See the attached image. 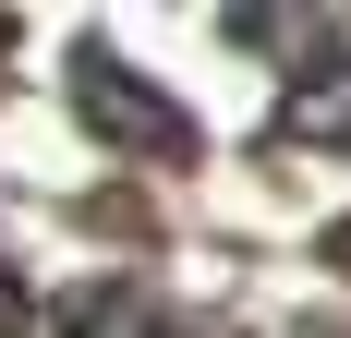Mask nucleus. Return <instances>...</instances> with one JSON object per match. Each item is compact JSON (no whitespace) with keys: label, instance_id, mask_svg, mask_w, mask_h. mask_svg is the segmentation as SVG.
Segmentation results:
<instances>
[{"label":"nucleus","instance_id":"nucleus-1","mask_svg":"<svg viewBox=\"0 0 351 338\" xmlns=\"http://www.w3.org/2000/svg\"><path fill=\"white\" fill-rule=\"evenodd\" d=\"M73 97H85V121H97V133H121V145H134V157H182V145H194V121H182L158 85H134V73L109 61V49L73 73Z\"/></svg>","mask_w":351,"mask_h":338},{"label":"nucleus","instance_id":"nucleus-2","mask_svg":"<svg viewBox=\"0 0 351 338\" xmlns=\"http://www.w3.org/2000/svg\"><path fill=\"white\" fill-rule=\"evenodd\" d=\"M279 133L291 145H351V61H315L303 85L279 97Z\"/></svg>","mask_w":351,"mask_h":338},{"label":"nucleus","instance_id":"nucleus-3","mask_svg":"<svg viewBox=\"0 0 351 338\" xmlns=\"http://www.w3.org/2000/svg\"><path fill=\"white\" fill-rule=\"evenodd\" d=\"M0 338H25V290H12V266H0Z\"/></svg>","mask_w":351,"mask_h":338}]
</instances>
